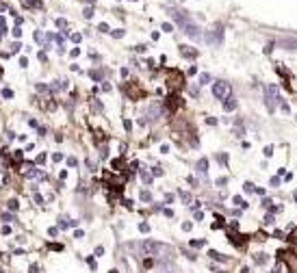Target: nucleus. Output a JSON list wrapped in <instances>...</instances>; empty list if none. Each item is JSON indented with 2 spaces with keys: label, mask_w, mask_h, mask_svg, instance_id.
Here are the masks:
<instances>
[{
  "label": "nucleus",
  "mask_w": 297,
  "mask_h": 273,
  "mask_svg": "<svg viewBox=\"0 0 297 273\" xmlns=\"http://www.w3.org/2000/svg\"><path fill=\"white\" fill-rule=\"evenodd\" d=\"M180 52H182L184 57H189V59H193L195 54H198V52H195V50H186V46H180Z\"/></svg>",
  "instance_id": "obj_7"
},
{
  "label": "nucleus",
  "mask_w": 297,
  "mask_h": 273,
  "mask_svg": "<svg viewBox=\"0 0 297 273\" xmlns=\"http://www.w3.org/2000/svg\"><path fill=\"white\" fill-rule=\"evenodd\" d=\"M139 230H141V232H146V234H148V232H150V226H148V224H139Z\"/></svg>",
  "instance_id": "obj_12"
},
{
  "label": "nucleus",
  "mask_w": 297,
  "mask_h": 273,
  "mask_svg": "<svg viewBox=\"0 0 297 273\" xmlns=\"http://www.w3.org/2000/svg\"><path fill=\"white\" fill-rule=\"evenodd\" d=\"M18 208H20V202L18 200H11L9 202V210H18Z\"/></svg>",
  "instance_id": "obj_10"
},
{
  "label": "nucleus",
  "mask_w": 297,
  "mask_h": 273,
  "mask_svg": "<svg viewBox=\"0 0 297 273\" xmlns=\"http://www.w3.org/2000/svg\"><path fill=\"white\" fill-rule=\"evenodd\" d=\"M11 33H13V37H20L22 35V29H13Z\"/></svg>",
  "instance_id": "obj_21"
},
{
  "label": "nucleus",
  "mask_w": 297,
  "mask_h": 273,
  "mask_svg": "<svg viewBox=\"0 0 297 273\" xmlns=\"http://www.w3.org/2000/svg\"><path fill=\"white\" fill-rule=\"evenodd\" d=\"M265 224H267V226L274 224V215H267V217H265Z\"/></svg>",
  "instance_id": "obj_19"
},
{
  "label": "nucleus",
  "mask_w": 297,
  "mask_h": 273,
  "mask_svg": "<svg viewBox=\"0 0 297 273\" xmlns=\"http://www.w3.org/2000/svg\"><path fill=\"white\" fill-rule=\"evenodd\" d=\"M271 154H274V146H267V148H265V156L269 158Z\"/></svg>",
  "instance_id": "obj_11"
},
{
  "label": "nucleus",
  "mask_w": 297,
  "mask_h": 273,
  "mask_svg": "<svg viewBox=\"0 0 297 273\" xmlns=\"http://www.w3.org/2000/svg\"><path fill=\"white\" fill-rule=\"evenodd\" d=\"M41 174L37 172V169H33V172H29V178H39Z\"/></svg>",
  "instance_id": "obj_16"
},
{
  "label": "nucleus",
  "mask_w": 297,
  "mask_h": 273,
  "mask_svg": "<svg viewBox=\"0 0 297 273\" xmlns=\"http://www.w3.org/2000/svg\"><path fill=\"white\" fill-rule=\"evenodd\" d=\"M104 254V247H96V256H102Z\"/></svg>",
  "instance_id": "obj_23"
},
{
  "label": "nucleus",
  "mask_w": 297,
  "mask_h": 273,
  "mask_svg": "<svg viewBox=\"0 0 297 273\" xmlns=\"http://www.w3.org/2000/svg\"><path fill=\"white\" fill-rule=\"evenodd\" d=\"M109 273H120V271H117V269H113V271H109Z\"/></svg>",
  "instance_id": "obj_30"
},
{
  "label": "nucleus",
  "mask_w": 297,
  "mask_h": 273,
  "mask_svg": "<svg viewBox=\"0 0 297 273\" xmlns=\"http://www.w3.org/2000/svg\"><path fill=\"white\" fill-rule=\"evenodd\" d=\"M278 100H280V91H278V87L276 85H269V87L265 89V104L274 111L276 108V104H278Z\"/></svg>",
  "instance_id": "obj_2"
},
{
  "label": "nucleus",
  "mask_w": 297,
  "mask_h": 273,
  "mask_svg": "<svg viewBox=\"0 0 297 273\" xmlns=\"http://www.w3.org/2000/svg\"><path fill=\"white\" fill-rule=\"evenodd\" d=\"M65 24H67L65 20H57V26H61V29H65Z\"/></svg>",
  "instance_id": "obj_24"
},
{
  "label": "nucleus",
  "mask_w": 297,
  "mask_h": 273,
  "mask_svg": "<svg viewBox=\"0 0 297 273\" xmlns=\"http://www.w3.org/2000/svg\"><path fill=\"white\" fill-rule=\"evenodd\" d=\"M113 37H124V31L120 29V31H113Z\"/></svg>",
  "instance_id": "obj_22"
},
{
  "label": "nucleus",
  "mask_w": 297,
  "mask_h": 273,
  "mask_svg": "<svg viewBox=\"0 0 297 273\" xmlns=\"http://www.w3.org/2000/svg\"><path fill=\"white\" fill-rule=\"evenodd\" d=\"M98 31H102V33H109V24H104V22H102V24H100V26H98Z\"/></svg>",
  "instance_id": "obj_15"
},
{
  "label": "nucleus",
  "mask_w": 297,
  "mask_h": 273,
  "mask_svg": "<svg viewBox=\"0 0 297 273\" xmlns=\"http://www.w3.org/2000/svg\"><path fill=\"white\" fill-rule=\"evenodd\" d=\"M198 169H200V174H206V172H208V160H206V158H200Z\"/></svg>",
  "instance_id": "obj_6"
},
{
  "label": "nucleus",
  "mask_w": 297,
  "mask_h": 273,
  "mask_svg": "<svg viewBox=\"0 0 297 273\" xmlns=\"http://www.w3.org/2000/svg\"><path fill=\"white\" fill-rule=\"evenodd\" d=\"M213 96L217 100H222L226 102L228 98H232V87H230V83H226V80H215L213 83Z\"/></svg>",
  "instance_id": "obj_1"
},
{
  "label": "nucleus",
  "mask_w": 297,
  "mask_h": 273,
  "mask_svg": "<svg viewBox=\"0 0 297 273\" xmlns=\"http://www.w3.org/2000/svg\"><path fill=\"white\" fill-rule=\"evenodd\" d=\"M295 202H297V193H295Z\"/></svg>",
  "instance_id": "obj_31"
},
{
  "label": "nucleus",
  "mask_w": 297,
  "mask_h": 273,
  "mask_svg": "<svg viewBox=\"0 0 297 273\" xmlns=\"http://www.w3.org/2000/svg\"><path fill=\"white\" fill-rule=\"evenodd\" d=\"M208 256H210V258H213V260L226 262V256H224V254H219V252H215V250H210V252H208Z\"/></svg>",
  "instance_id": "obj_4"
},
{
  "label": "nucleus",
  "mask_w": 297,
  "mask_h": 273,
  "mask_svg": "<svg viewBox=\"0 0 297 273\" xmlns=\"http://www.w3.org/2000/svg\"><path fill=\"white\" fill-rule=\"evenodd\" d=\"M243 191H245V193H254L256 189H254V184H252V182H245V184H243Z\"/></svg>",
  "instance_id": "obj_8"
},
{
  "label": "nucleus",
  "mask_w": 297,
  "mask_h": 273,
  "mask_svg": "<svg viewBox=\"0 0 297 273\" xmlns=\"http://www.w3.org/2000/svg\"><path fill=\"white\" fill-rule=\"evenodd\" d=\"M91 15H93V9H91V7H87V9H85V18H91Z\"/></svg>",
  "instance_id": "obj_17"
},
{
  "label": "nucleus",
  "mask_w": 297,
  "mask_h": 273,
  "mask_svg": "<svg viewBox=\"0 0 297 273\" xmlns=\"http://www.w3.org/2000/svg\"><path fill=\"white\" fill-rule=\"evenodd\" d=\"M274 273H278V271H274Z\"/></svg>",
  "instance_id": "obj_32"
},
{
  "label": "nucleus",
  "mask_w": 297,
  "mask_h": 273,
  "mask_svg": "<svg viewBox=\"0 0 297 273\" xmlns=\"http://www.w3.org/2000/svg\"><path fill=\"white\" fill-rule=\"evenodd\" d=\"M280 108H282L284 113H288V111H291V108H288V104H284V102H282V104H280Z\"/></svg>",
  "instance_id": "obj_27"
},
{
  "label": "nucleus",
  "mask_w": 297,
  "mask_h": 273,
  "mask_svg": "<svg viewBox=\"0 0 297 273\" xmlns=\"http://www.w3.org/2000/svg\"><path fill=\"white\" fill-rule=\"evenodd\" d=\"M141 200H146V202H150V200H152V195H150L148 191H143V193H141Z\"/></svg>",
  "instance_id": "obj_14"
},
{
  "label": "nucleus",
  "mask_w": 297,
  "mask_h": 273,
  "mask_svg": "<svg viewBox=\"0 0 297 273\" xmlns=\"http://www.w3.org/2000/svg\"><path fill=\"white\" fill-rule=\"evenodd\" d=\"M143 250H146V252H156V250H160V245L152 243V241H146V243H143Z\"/></svg>",
  "instance_id": "obj_3"
},
{
  "label": "nucleus",
  "mask_w": 297,
  "mask_h": 273,
  "mask_svg": "<svg viewBox=\"0 0 297 273\" xmlns=\"http://www.w3.org/2000/svg\"><path fill=\"white\" fill-rule=\"evenodd\" d=\"M3 98H13V91L11 89H5L3 91Z\"/></svg>",
  "instance_id": "obj_13"
},
{
  "label": "nucleus",
  "mask_w": 297,
  "mask_h": 273,
  "mask_svg": "<svg viewBox=\"0 0 297 273\" xmlns=\"http://www.w3.org/2000/svg\"><path fill=\"white\" fill-rule=\"evenodd\" d=\"M29 273H37V264H33V267L29 269Z\"/></svg>",
  "instance_id": "obj_29"
},
{
  "label": "nucleus",
  "mask_w": 297,
  "mask_h": 273,
  "mask_svg": "<svg viewBox=\"0 0 297 273\" xmlns=\"http://www.w3.org/2000/svg\"><path fill=\"white\" fill-rule=\"evenodd\" d=\"M172 29H174L172 24H163V31H165V33H172Z\"/></svg>",
  "instance_id": "obj_20"
},
{
  "label": "nucleus",
  "mask_w": 297,
  "mask_h": 273,
  "mask_svg": "<svg viewBox=\"0 0 297 273\" xmlns=\"http://www.w3.org/2000/svg\"><path fill=\"white\" fill-rule=\"evenodd\" d=\"M35 202H37V204H41V202H44V198H41L39 193H35Z\"/></svg>",
  "instance_id": "obj_28"
},
{
  "label": "nucleus",
  "mask_w": 297,
  "mask_h": 273,
  "mask_svg": "<svg viewBox=\"0 0 297 273\" xmlns=\"http://www.w3.org/2000/svg\"><path fill=\"white\" fill-rule=\"evenodd\" d=\"M204 243H206V241H191V247H202Z\"/></svg>",
  "instance_id": "obj_18"
},
{
  "label": "nucleus",
  "mask_w": 297,
  "mask_h": 273,
  "mask_svg": "<svg viewBox=\"0 0 297 273\" xmlns=\"http://www.w3.org/2000/svg\"><path fill=\"white\" fill-rule=\"evenodd\" d=\"M210 83V74H202L200 76V85H208Z\"/></svg>",
  "instance_id": "obj_9"
},
{
  "label": "nucleus",
  "mask_w": 297,
  "mask_h": 273,
  "mask_svg": "<svg viewBox=\"0 0 297 273\" xmlns=\"http://www.w3.org/2000/svg\"><path fill=\"white\" fill-rule=\"evenodd\" d=\"M224 108H226V111H234V108H236V100H234V98H228V100L224 102Z\"/></svg>",
  "instance_id": "obj_5"
},
{
  "label": "nucleus",
  "mask_w": 297,
  "mask_h": 273,
  "mask_svg": "<svg viewBox=\"0 0 297 273\" xmlns=\"http://www.w3.org/2000/svg\"><path fill=\"white\" fill-rule=\"evenodd\" d=\"M191 228H193L191 224H182V230H184V232H189V230H191Z\"/></svg>",
  "instance_id": "obj_26"
},
{
  "label": "nucleus",
  "mask_w": 297,
  "mask_h": 273,
  "mask_svg": "<svg viewBox=\"0 0 297 273\" xmlns=\"http://www.w3.org/2000/svg\"><path fill=\"white\" fill-rule=\"evenodd\" d=\"M80 39H83V37L78 35V33H74V35H72V41H80Z\"/></svg>",
  "instance_id": "obj_25"
}]
</instances>
